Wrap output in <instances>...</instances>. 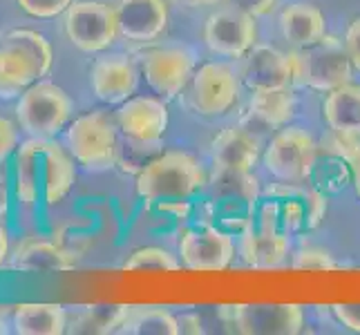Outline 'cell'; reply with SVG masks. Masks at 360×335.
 Listing matches in <instances>:
<instances>
[{
    "instance_id": "obj_30",
    "label": "cell",
    "mask_w": 360,
    "mask_h": 335,
    "mask_svg": "<svg viewBox=\"0 0 360 335\" xmlns=\"http://www.w3.org/2000/svg\"><path fill=\"white\" fill-rule=\"evenodd\" d=\"M128 306H81L72 317L68 315V329L74 333H117Z\"/></svg>"
},
{
    "instance_id": "obj_28",
    "label": "cell",
    "mask_w": 360,
    "mask_h": 335,
    "mask_svg": "<svg viewBox=\"0 0 360 335\" xmlns=\"http://www.w3.org/2000/svg\"><path fill=\"white\" fill-rule=\"evenodd\" d=\"M322 119L329 130L360 136V85L345 83L327 92L325 103H322Z\"/></svg>"
},
{
    "instance_id": "obj_6",
    "label": "cell",
    "mask_w": 360,
    "mask_h": 335,
    "mask_svg": "<svg viewBox=\"0 0 360 335\" xmlns=\"http://www.w3.org/2000/svg\"><path fill=\"white\" fill-rule=\"evenodd\" d=\"M16 117L20 128L34 139H52L68 126L72 98L58 85L39 81L18 96Z\"/></svg>"
},
{
    "instance_id": "obj_39",
    "label": "cell",
    "mask_w": 360,
    "mask_h": 335,
    "mask_svg": "<svg viewBox=\"0 0 360 335\" xmlns=\"http://www.w3.org/2000/svg\"><path fill=\"white\" fill-rule=\"evenodd\" d=\"M177 320H179V333H204L200 315L186 313V315H181Z\"/></svg>"
},
{
    "instance_id": "obj_12",
    "label": "cell",
    "mask_w": 360,
    "mask_h": 335,
    "mask_svg": "<svg viewBox=\"0 0 360 335\" xmlns=\"http://www.w3.org/2000/svg\"><path fill=\"white\" fill-rule=\"evenodd\" d=\"M139 70L157 94L175 98L186 85H191L195 60L184 47H153L139 54Z\"/></svg>"
},
{
    "instance_id": "obj_2",
    "label": "cell",
    "mask_w": 360,
    "mask_h": 335,
    "mask_svg": "<svg viewBox=\"0 0 360 335\" xmlns=\"http://www.w3.org/2000/svg\"><path fill=\"white\" fill-rule=\"evenodd\" d=\"M202 192H206V199L200 208L204 217L202 223L240 235L253 226L259 195H262L253 172L215 168Z\"/></svg>"
},
{
    "instance_id": "obj_13",
    "label": "cell",
    "mask_w": 360,
    "mask_h": 335,
    "mask_svg": "<svg viewBox=\"0 0 360 335\" xmlns=\"http://www.w3.org/2000/svg\"><path fill=\"white\" fill-rule=\"evenodd\" d=\"M179 255L181 264L191 270H224L235 257V244L231 232L200 223L181 232Z\"/></svg>"
},
{
    "instance_id": "obj_16",
    "label": "cell",
    "mask_w": 360,
    "mask_h": 335,
    "mask_svg": "<svg viewBox=\"0 0 360 335\" xmlns=\"http://www.w3.org/2000/svg\"><path fill=\"white\" fill-rule=\"evenodd\" d=\"M136 83H139V70L128 56H101L90 67V88L98 101L108 105L126 103L136 92Z\"/></svg>"
},
{
    "instance_id": "obj_29",
    "label": "cell",
    "mask_w": 360,
    "mask_h": 335,
    "mask_svg": "<svg viewBox=\"0 0 360 335\" xmlns=\"http://www.w3.org/2000/svg\"><path fill=\"white\" fill-rule=\"evenodd\" d=\"M121 335H179V320L159 306H128L119 331Z\"/></svg>"
},
{
    "instance_id": "obj_3",
    "label": "cell",
    "mask_w": 360,
    "mask_h": 335,
    "mask_svg": "<svg viewBox=\"0 0 360 335\" xmlns=\"http://www.w3.org/2000/svg\"><path fill=\"white\" fill-rule=\"evenodd\" d=\"M52 45L34 29H11L0 43V98H18L52 70Z\"/></svg>"
},
{
    "instance_id": "obj_43",
    "label": "cell",
    "mask_w": 360,
    "mask_h": 335,
    "mask_svg": "<svg viewBox=\"0 0 360 335\" xmlns=\"http://www.w3.org/2000/svg\"><path fill=\"white\" fill-rule=\"evenodd\" d=\"M354 188H356V195H358V199H360V164L356 168V177H354Z\"/></svg>"
},
{
    "instance_id": "obj_36",
    "label": "cell",
    "mask_w": 360,
    "mask_h": 335,
    "mask_svg": "<svg viewBox=\"0 0 360 335\" xmlns=\"http://www.w3.org/2000/svg\"><path fill=\"white\" fill-rule=\"evenodd\" d=\"M331 313L342 327L354 333H360V304H333Z\"/></svg>"
},
{
    "instance_id": "obj_1",
    "label": "cell",
    "mask_w": 360,
    "mask_h": 335,
    "mask_svg": "<svg viewBox=\"0 0 360 335\" xmlns=\"http://www.w3.org/2000/svg\"><path fill=\"white\" fill-rule=\"evenodd\" d=\"M327 215V195L311 183L278 181L259 195L253 226L266 232L300 235L316 230Z\"/></svg>"
},
{
    "instance_id": "obj_34",
    "label": "cell",
    "mask_w": 360,
    "mask_h": 335,
    "mask_svg": "<svg viewBox=\"0 0 360 335\" xmlns=\"http://www.w3.org/2000/svg\"><path fill=\"white\" fill-rule=\"evenodd\" d=\"M25 14L34 18H56L65 14V9L74 0H16Z\"/></svg>"
},
{
    "instance_id": "obj_10",
    "label": "cell",
    "mask_w": 360,
    "mask_h": 335,
    "mask_svg": "<svg viewBox=\"0 0 360 335\" xmlns=\"http://www.w3.org/2000/svg\"><path fill=\"white\" fill-rule=\"evenodd\" d=\"M255 16L238 7L217 9L204 22V43L217 56L242 58L255 47Z\"/></svg>"
},
{
    "instance_id": "obj_8",
    "label": "cell",
    "mask_w": 360,
    "mask_h": 335,
    "mask_svg": "<svg viewBox=\"0 0 360 335\" xmlns=\"http://www.w3.org/2000/svg\"><path fill=\"white\" fill-rule=\"evenodd\" d=\"M63 27L81 52H103L119 36L117 9L101 0H74L63 14Z\"/></svg>"
},
{
    "instance_id": "obj_7",
    "label": "cell",
    "mask_w": 360,
    "mask_h": 335,
    "mask_svg": "<svg viewBox=\"0 0 360 335\" xmlns=\"http://www.w3.org/2000/svg\"><path fill=\"white\" fill-rule=\"evenodd\" d=\"M293 54L295 81L318 92H331L352 81L354 65L345 49V41L325 36L320 43L297 49Z\"/></svg>"
},
{
    "instance_id": "obj_27",
    "label": "cell",
    "mask_w": 360,
    "mask_h": 335,
    "mask_svg": "<svg viewBox=\"0 0 360 335\" xmlns=\"http://www.w3.org/2000/svg\"><path fill=\"white\" fill-rule=\"evenodd\" d=\"M354 177H356V166L349 159L318 143V152L307 183H311L316 190L325 195H333L345 190L349 183H354Z\"/></svg>"
},
{
    "instance_id": "obj_14",
    "label": "cell",
    "mask_w": 360,
    "mask_h": 335,
    "mask_svg": "<svg viewBox=\"0 0 360 335\" xmlns=\"http://www.w3.org/2000/svg\"><path fill=\"white\" fill-rule=\"evenodd\" d=\"M240 81L251 92L287 90L295 81L293 54H284L269 45H255L246 54Z\"/></svg>"
},
{
    "instance_id": "obj_9",
    "label": "cell",
    "mask_w": 360,
    "mask_h": 335,
    "mask_svg": "<svg viewBox=\"0 0 360 335\" xmlns=\"http://www.w3.org/2000/svg\"><path fill=\"white\" fill-rule=\"evenodd\" d=\"M316 152L318 143L311 132L297 126L282 128L266 145L264 168L278 181L302 183L309 179Z\"/></svg>"
},
{
    "instance_id": "obj_26",
    "label": "cell",
    "mask_w": 360,
    "mask_h": 335,
    "mask_svg": "<svg viewBox=\"0 0 360 335\" xmlns=\"http://www.w3.org/2000/svg\"><path fill=\"white\" fill-rule=\"evenodd\" d=\"M280 27L284 39L295 47H311L327 36V22L322 11L309 3H291L282 9Z\"/></svg>"
},
{
    "instance_id": "obj_11",
    "label": "cell",
    "mask_w": 360,
    "mask_h": 335,
    "mask_svg": "<svg viewBox=\"0 0 360 335\" xmlns=\"http://www.w3.org/2000/svg\"><path fill=\"white\" fill-rule=\"evenodd\" d=\"M240 98V77L226 63H206L191 79V103L202 117H221Z\"/></svg>"
},
{
    "instance_id": "obj_35",
    "label": "cell",
    "mask_w": 360,
    "mask_h": 335,
    "mask_svg": "<svg viewBox=\"0 0 360 335\" xmlns=\"http://www.w3.org/2000/svg\"><path fill=\"white\" fill-rule=\"evenodd\" d=\"M18 150V128L14 121L0 117V166L7 164L11 155Z\"/></svg>"
},
{
    "instance_id": "obj_42",
    "label": "cell",
    "mask_w": 360,
    "mask_h": 335,
    "mask_svg": "<svg viewBox=\"0 0 360 335\" xmlns=\"http://www.w3.org/2000/svg\"><path fill=\"white\" fill-rule=\"evenodd\" d=\"M11 315V308L9 306H0V333L5 331V317Z\"/></svg>"
},
{
    "instance_id": "obj_21",
    "label": "cell",
    "mask_w": 360,
    "mask_h": 335,
    "mask_svg": "<svg viewBox=\"0 0 360 335\" xmlns=\"http://www.w3.org/2000/svg\"><path fill=\"white\" fill-rule=\"evenodd\" d=\"M259 139L246 128H224L213 143H210V155L213 164L219 170H244L253 172L259 161Z\"/></svg>"
},
{
    "instance_id": "obj_31",
    "label": "cell",
    "mask_w": 360,
    "mask_h": 335,
    "mask_svg": "<svg viewBox=\"0 0 360 335\" xmlns=\"http://www.w3.org/2000/svg\"><path fill=\"white\" fill-rule=\"evenodd\" d=\"M159 155H161V141L146 143V141H134L123 136V143L119 141V150H117V166L123 172L139 175V172Z\"/></svg>"
},
{
    "instance_id": "obj_5",
    "label": "cell",
    "mask_w": 360,
    "mask_h": 335,
    "mask_svg": "<svg viewBox=\"0 0 360 335\" xmlns=\"http://www.w3.org/2000/svg\"><path fill=\"white\" fill-rule=\"evenodd\" d=\"M68 150L79 166L92 172L110 170L117 166L119 126L105 110H94L74 119L65 130Z\"/></svg>"
},
{
    "instance_id": "obj_24",
    "label": "cell",
    "mask_w": 360,
    "mask_h": 335,
    "mask_svg": "<svg viewBox=\"0 0 360 335\" xmlns=\"http://www.w3.org/2000/svg\"><path fill=\"white\" fill-rule=\"evenodd\" d=\"M11 327L18 335H63L68 331V311L63 304L22 302L11 306Z\"/></svg>"
},
{
    "instance_id": "obj_23",
    "label": "cell",
    "mask_w": 360,
    "mask_h": 335,
    "mask_svg": "<svg viewBox=\"0 0 360 335\" xmlns=\"http://www.w3.org/2000/svg\"><path fill=\"white\" fill-rule=\"evenodd\" d=\"M295 114V96L291 88L287 90H269V92H253L251 101L246 107V130L262 128V130H278L284 128Z\"/></svg>"
},
{
    "instance_id": "obj_38",
    "label": "cell",
    "mask_w": 360,
    "mask_h": 335,
    "mask_svg": "<svg viewBox=\"0 0 360 335\" xmlns=\"http://www.w3.org/2000/svg\"><path fill=\"white\" fill-rule=\"evenodd\" d=\"M231 7H238L242 11H246V14L251 16H266L269 11L276 7L278 0H229Z\"/></svg>"
},
{
    "instance_id": "obj_18",
    "label": "cell",
    "mask_w": 360,
    "mask_h": 335,
    "mask_svg": "<svg viewBox=\"0 0 360 335\" xmlns=\"http://www.w3.org/2000/svg\"><path fill=\"white\" fill-rule=\"evenodd\" d=\"M119 36L132 43L157 41L168 29V5L164 0H117Z\"/></svg>"
},
{
    "instance_id": "obj_20",
    "label": "cell",
    "mask_w": 360,
    "mask_h": 335,
    "mask_svg": "<svg viewBox=\"0 0 360 335\" xmlns=\"http://www.w3.org/2000/svg\"><path fill=\"white\" fill-rule=\"evenodd\" d=\"M74 181H77L74 157L56 141L45 139L41 147V195L45 206H56L63 202Z\"/></svg>"
},
{
    "instance_id": "obj_17",
    "label": "cell",
    "mask_w": 360,
    "mask_h": 335,
    "mask_svg": "<svg viewBox=\"0 0 360 335\" xmlns=\"http://www.w3.org/2000/svg\"><path fill=\"white\" fill-rule=\"evenodd\" d=\"M235 329L244 335H295L304 327L300 304H242Z\"/></svg>"
},
{
    "instance_id": "obj_33",
    "label": "cell",
    "mask_w": 360,
    "mask_h": 335,
    "mask_svg": "<svg viewBox=\"0 0 360 335\" xmlns=\"http://www.w3.org/2000/svg\"><path fill=\"white\" fill-rule=\"evenodd\" d=\"M291 266L295 270H333L336 262L325 248H302L300 253L293 255Z\"/></svg>"
},
{
    "instance_id": "obj_45",
    "label": "cell",
    "mask_w": 360,
    "mask_h": 335,
    "mask_svg": "<svg viewBox=\"0 0 360 335\" xmlns=\"http://www.w3.org/2000/svg\"><path fill=\"white\" fill-rule=\"evenodd\" d=\"M0 168H3V166H0Z\"/></svg>"
},
{
    "instance_id": "obj_40",
    "label": "cell",
    "mask_w": 360,
    "mask_h": 335,
    "mask_svg": "<svg viewBox=\"0 0 360 335\" xmlns=\"http://www.w3.org/2000/svg\"><path fill=\"white\" fill-rule=\"evenodd\" d=\"M11 255V246H9V230L5 226V221H0V268L5 266L7 257Z\"/></svg>"
},
{
    "instance_id": "obj_41",
    "label": "cell",
    "mask_w": 360,
    "mask_h": 335,
    "mask_svg": "<svg viewBox=\"0 0 360 335\" xmlns=\"http://www.w3.org/2000/svg\"><path fill=\"white\" fill-rule=\"evenodd\" d=\"M175 5L179 7H188V9H195V7H208V5H217L221 0H172Z\"/></svg>"
},
{
    "instance_id": "obj_22",
    "label": "cell",
    "mask_w": 360,
    "mask_h": 335,
    "mask_svg": "<svg viewBox=\"0 0 360 335\" xmlns=\"http://www.w3.org/2000/svg\"><path fill=\"white\" fill-rule=\"evenodd\" d=\"M45 139H32L18 145L11 166V185H14V199L20 208L34 210L39 204L41 192V147Z\"/></svg>"
},
{
    "instance_id": "obj_19",
    "label": "cell",
    "mask_w": 360,
    "mask_h": 335,
    "mask_svg": "<svg viewBox=\"0 0 360 335\" xmlns=\"http://www.w3.org/2000/svg\"><path fill=\"white\" fill-rule=\"evenodd\" d=\"M11 268L20 272H65L77 266L72 251L56 242L27 237L11 251Z\"/></svg>"
},
{
    "instance_id": "obj_15",
    "label": "cell",
    "mask_w": 360,
    "mask_h": 335,
    "mask_svg": "<svg viewBox=\"0 0 360 335\" xmlns=\"http://www.w3.org/2000/svg\"><path fill=\"white\" fill-rule=\"evenodd\" d=\"M117 126L126 139L157 143L168 130V107L155 96H130L117 110Z\"/></svg>"
},
{
    "instance_id": "obj_37",
    "label": "cell",
    "mask_w": 360,
    "mask_h": 335,
    "mask_svg": "<svg viewBox=\"0 0 360 335\" xmlns=\"http://www.w3.org/2000/svg\"><path fill=\"white\" fill-rule=\"evenodd\" d=\"M345 49L356 72H360V18H356L345 34Z\"/></svg>"
},
{
    "instance_id": "obj_25",
    "label": "cell",
    "mask_w": 360,
    "mask_h": 335,
    "mask_svg": "<svg viewBox=\"0 0 360 335\" xmlns=\"http://www.w3.org/2000/svg\"><path fill=\"white\" fill-rule=\"evenodd\" d=\"M289 237L248 226L240 239V255L251 268H278L289 257Z\"/></svg>"
},
{
    "instance_id": "obj_44",
    "label": "cell",
    "mask_w": 360,
    "mask_h": 335,
    "mask_svg": "<svg viewBox=\"0 0 360 335\" xmlns=\"http://www.w3.org/2000/svg\"><path fill=\"white\" fill-rule=\"evenodd\" d=\"M7 217V208H0V221H5Z\"/></svg>"
},
{
    "instance_id": "obj_32",
    "label": "cell",
    "mask_w": 360,
    "mask_h": 335,
    "mask_svg": "<svg viewBox=\"0 0 360 335\" xmlns=\"http://www.w3.org/2000/svg\"><path fill=\"white\" fill-rule=\"evenodd\" d=\"M179 259L172 255L166 248H157V246H146V248H136V251L126 259L123 268L126 270H179Z\"/></svg>"
},
{
    "instance_id": "obj_4",
    "label": "cell",
    "mask_w": 360,
    "mask_h": 335,
    "mask_svg": "<svg viewBox=\"0 0 360 335\" xmlns=\"http://www.w3.org/2000/svg\"><path fill=\"white\" fill-rule=\"evenodd\" d=\"M208 175L193 155L181 150L161 152L139 175L134 188L146 204L179 202L204 190Z\"/></svg>"
}]
</instances>
